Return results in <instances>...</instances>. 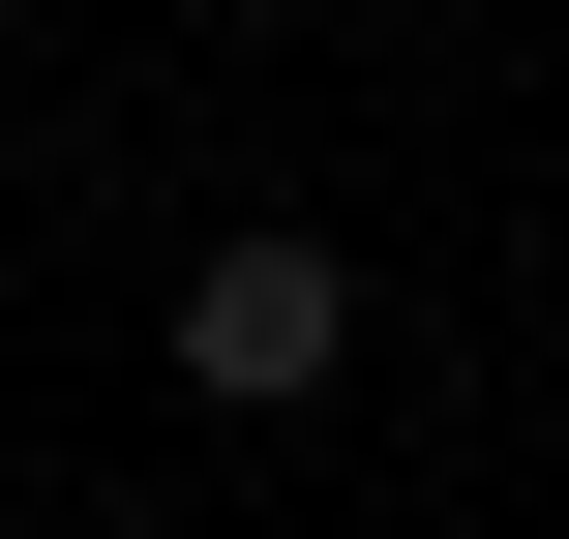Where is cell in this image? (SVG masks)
<instances>
[{"mask_svg":"<svg viewBox=\"0 0 569 539\" xmlns=\"http://www.w3.org/2000/svg\"><path fill=\"white\" fill-rule=\"evenodd\" d=\"M330 360H360V270L330 240H210L180 270V390L210 420H330Z\"/></svg>","mask_w":569,"mask_h":539,"instance_id":"1","label":"cell"}]
</instances>
